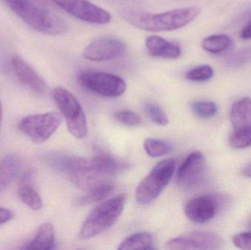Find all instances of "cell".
<instances>
[{"mask_svg":"<svg viewBox=\"0 0 251 250\" xmlns=\"http://www.w3.org/2000/svg\"><path fill=\"white\" fill-rule=\"evenodd\" d=\"M30 1L43 4V5L50 6V2H49L48 0H30Z\"/></svg>","mask_w":251,"mask_h":250,"instance_id":"836d02e7","label":"cell"},{"mask_svg":"<svg viewBox=\"0 0 251 250\" xmlns=\"http://www.w3.org/2000/svg\"><path fill=\"white\" fill-rule=\"evenodd\" d=\"M22 167V159L19 155L10 154L0 161V191H4L16 179Z\"/></svg>","mask_w":251,"mask_h":250,"instance_id":"9a60e30c","label":"cell"},{"mask_svg":"<svg viewBox=\"0 0 251 250\" xmlns=\"http://www.w3.org/2000/svg\"><path fill=\"white\" fill-rule=\"evenodd\" d=\"M243 174L245 176L248 178H251V162L248 164L246 167L243 168Z\"/></svg>","mask_w":251,"mask_h":250,"instance_id":"d6a6232c","label":"cell"},{"mask_svg":"<svg viewBox=\"0 0 251 250\" xmlns=\"http://www.w3.org/2000/svg\"><path fill=\"white\" fill-rule=\"evenodd\" d=\"M222 239L216 233L195 231L171 239L165 249L173 250H217L222 246Z\"/></svg>","mask_w":251,"mask_h":250,"instance_id":"30bf717a","label":"cell"},{"mask_svg":"<svg viewBox=\"0 0 251 250\" xmlns=\"http://www.w3.org/2000/svg\"><path fill=\"white\" fill-rule=\"evenodd\" d=\"M213 75V68L210 66L202 65L188 70L184 77L191 82H203L212 79Z\"/></svg>","mask_w":251,"mask_h":250,"instance_id":"484cf974","label":"cell"},{"mask_svg":"<svg viewBox=\"0 0 251 250\" xmlns=\"http://www.w3.org/2000/svg\"><path fill=\"white\" fill-rule=\"evenodd\" d=\"M145 111L151 120L159 126H166L168 119L163 110L156 104L149 103L145 105Z\"/></svg>","mask_w":251,"mask_h":250,"instance_id":"4316f807","label":"cell"},{"mask_svg":"<svg viewBox=\"0 0 251 250\" xmlns=\"http://www.w3.org/2000/svg\"><path fill=\"white\" fill-rule=\"evenodd\" d=\"M232 44V40L226 34L209 35L201 41V47L206 52L218 54L228 50Z\"/></svg>","mask_w":251,"mask_h":250,"instance_id":"ffe728a7","label":"cell"},{"mask_svg":"<svg viewBox=\"0 0 251 250\" xmlns=\"http://www.w3.org/2000/svg\"><path fill=\"white\" fill-rule=\"evenodd\" d=\"M52 98L66 119L69 132L77 139L85 137L88 134V125L77 98L63 87H57L53 90Z\"/></svg>","mask_w":251,"mask_h":250,"instance_id":"5b68a950","label":"cell"},{"mask_svg":"<svg viewBox=\"0 0 251 250\" xmlns=\"http://www.w3.org/2000/svg\"><path fill=\"white\" fill-rule=\"evenodd\" d=\"M116 119L121 123L128 126H139L141 123L140 117L135 113L131 111H120L118 112L115 114Z\"/></svg>","mask_w":251,"mask_h":250,"instance_id":"f1b7e54d","label":"cell"},{"mask_svg":"<svg viewBox=\"0 0 251 250\" xmlns=\"http://www.w3.org/2000/svg\"><path fill=\"white\" fill-rule=\"evenodd\" d=\"M153 249V238L149 233H138L131 235L125 239L119 245V250H151Z\"/></svg>","mask_w":251,"mask_h":250,"instance_id":"44dd1931","label":"cell"},{"mask_svg":"<svg viewBox=\"0 0 251 250\" xmlns=\"http://www.w3.org/2000/svg\"><path fill=\"white\" fill-rule=\"evenodd\" d=\"M250 62H251V46L243 48L234 53L227 60V63L230 66H234V67L244 66Z\"/></svg>","mask_w":251,"mask_h":250,"instance_id":"83f0119b","label":"cell"},{"mask_svg":"<svg viewBox=\"0 0 251 250\" xmlns=\"http://www.w3.org/2000/svg\"><path fill=\"white\" fill-rule=\"evenodd\" d=\"M3 110L1 101H0V127H1V121H2Z\"/></svg>","mask_w":251,"mask_h":250,"instance_id":"e575fe53","label":"cell"},{"mask_svg":"<svg viewBox=\"0 0 251 250\" xmlns=\"http://www.w3.org/2000/svg\"><path fill=\"white\" fill-rule=\"evenodd\" d=\"M230 146L235 149H243L251 145V126L235 129L230 136Z\"/></svg>","mask_w":251,"mask_h":250,"instance_id":"cb8c5ba5","label":"cell"},{"mask_svg":"<svg viewBox=\"0 0 251 250\" xmlns=\"http://www.w3.org/2000/svg\"><path fill=\"white\" fill-rule=\"evenodd\" d=\"M198 7H182L153 13L126 10L122 17L131 26L146 32H171L187 26L200 15Z\"/></svg>","mask_w":251,"mask_h":250,"instance_id":"6da1fadb","label":"cell"},{"mask_svg":"<svg viewBox=\"0 0 251 250\" xmlns=\"http://www.w3.org/2000/svg\"><path fill=\"white\" fill-rule=\"evenodd\" d=\"M230 119L234 129L251 126V98L246 97L234 103Z\"/></svg>","mask_w":251,"mask_h":250,"instance_id":"e0dca14e","label":"cell"},{"mask_svg":"<svg viewBox=\"0 0 251 250\" xmlns=\"http://www.w3.org/2000/svg\"><path fill=\"white\" fill-rule=\"evenodd\" d=\"M113 185L108 183H103L90 189L85 196L79 199L80 205H88L102 201L106 197L109 196L113 191Z\"/></svg>","mask_w":251,"mask_h":250,"instance_id":"7402d4cb","label":"cell"},{"mask_svg":"<svg viewBox=\"0 0 251 250\" xmlns=\"http://www.w3.org/2000/svg\"><path fill=\"white\" fill-rule=\"evenodd\" d=\"M240 37L243 40L251 39V18L242 29L241 32H240Z\"/></svg>","mask_w":251,"mask_h":250,"instance_id":"1f68e13d","label":"cell"},{"mask_svg":"<svg viewBox=\"0 0 251 250\" xmlns=\"http://www.w3.org/2000/svg\"><path fill=\"white\" fill-rule=\"evenodd\" d=\"M126 52L124 41L114 37H103L90 43L82 51V56L92 62H107L122 58Z\"/></svg>","mask_w":251,"mask_h":250,"instance_id":"9c48e42d","label":"cell"},{"mask_svg":"<svg viewBox=\"0 0 251 250\" xmlns=\"http://www.w3.org/2000/svg\"><path fill=\"white\" fill-rule=\"evenodd\" d=\"M191 109L196 115L203 119L212 118L218 113V106L212 101H194L192 103Z\"/></svg>","mask_w":251,"mask_h":250,"instance_id":"d4e9b609","label":"cell"},{"mask_svg":"<svg viewBox=\"0 0 251 250\" xmlns=\"http://www.w3.org/2000/svg\"><path fill=\"white\" fill-rule=\"evenodd\" d=\"M232 242L234 246L239 249L251 250V231L235 235Z\"/></svg>","mask_w":251,"mask_h":250,"instance_id":"f546056e","label":"cell"},{"mask_svg":"<svg viewBox=\"0 0 251 250\" xmlns=\"http://www.w3.org/2000/svg\"><path fill=\"white\" fill-rule=\"evenodd\" d=\"M148 54L155 58L176 60L181 55L182 50L179 44L165 39L159 35H149L145 40Z\"/></svg>","mask_w":251,"mask_h":250,"instance_id":"5bb4252c","label":"cell"},{"mask_svg":"<svg viewBox=\"0 0 251 250\" xmlns=\"http://www.w3.org/2000/svg\"><path fill=\"white\" fill-rule=\"evenodd\" d=\"M61 116L56 112L30 114L18 124L19 130L32 142L40 144L50 139L61 123Z\"/></svg>","mask_w":251,"mask_h":250,"instance_id":"8992f818","label":"cell"},{"mask_svg":"<svg viewBox=\"0 0 251 250\" xmlns=\"http://www.w3.org/2000/svg\"><path fill=\"white\" fill-rule=\"evenodd\" d=\"M145 151L151 157H160L168 155L172 151L171 144L161 139L149 138L144 142Z\"/></svg>","mask_w":251,"mask_h":250,"instance_id":"603a6c76","label":"cell"},{"mask_svg":"<svg viewBox=\"0 0 251 250\" xmlns=\"http://www.w3.org/2000/svg\"><path fill=\"white\" fill-rule=\"evenodd\" d=\"M12 11L28 26L44 35L57 36L68 32V25L49 6L30 0H7Z\"/></svg>","mask_w":251,"mask_h":250,"instance_id":"7a4b0ae2","label":"cell"},{"mask_svg":"<svg viewBox=\"0 0 251 250\" xmlns=\"http://www.w3.org/2000/svg\"><path fill=\"white\" fill-rule=\"evenodd\" d=\"M206 167V159L202 153L195 151L184 160L178 172L176 182L179 186L188 187L195 184L201 177Z\"/></svg>","mask_w":251,"mask_h":250,"instance_id":"7c38bea8","label":"cell"},{"mask_svg":"<svg viewBox=\"0 0 251 250\" xmlns=\"http://www.w3.org/2000/svg\"><path fill=\"white\" fill-rule=\"evenodd\" d=\"M13 217V213L10 210L0 207V226L8 223Z\"/></svg>","mask_w":251,"mask_h":250,"instance_id":"4dcf8cb0","label":"cell"},{"mask_svg":"<svg viewBox=\"0 0 251 250\" xmlns=\"http://www.w3.org/2000/svg\"><path fill=\"white\" fill-rule=\"evenodd\" d=\"M77 80L88 91L108 98L121 96L126 90V84L122 78L105 72H82Z\"/></svg>","mask_w":251,"mask_h":250,"instance_id":"52a82bcc","label":"cell"},{"mask_svg":"<svg viewBox=\"0 0 251 250\" xmlns=\"http://www.w3.org/2000/svg\"><path fill=\"white\" fill-rule=\"evenodd\" d=\"M60 8L76 19L93 24L104 25L111 22L110 12L88 0H51Z\"/></svg>","mask_w":251,"mask_h":250,"instance_id":"ba28073f","label":"cell"},{"mask_svg":"<svg viewBox=\"0 0 251 250\" xmlns=\"http://www.w3.org/2000/svg\"><path fill=\"white\" fill-rule=\"evenodd\" d=\"M175 160L168 159L159 161L142 182L136 191V200L141 205L155 201L171 182L176 168Z\"/></svg>","mask_w":251,"mask_h":250,"instance_id":"277c9868","label":"cell"},{"mask_svg":"<svg viewBox=\"0 0 251 250\" xmlns=\"http://www.w3.org/2000/svg\"><path fill=\"white\" fill-rule=\"evenodd\" d=\"M54 245V227L51 223H45L40 226L35 239L26 244L22 249L50 250L52 249Z\"/></svg>","mask_w":251,"mask_h":250,"instance_id":"ac0fdd59","label":"cell"},{"mask_svg":"<svg viewBox=\"0 0 251 250\" xmlns=\"http://www.w3.org/2000/svg\"><path fill=\"white\" fill-rule=\"evenodd\" d=\"M219 207L213 195H202L190 200L184 208L186 217L196 224H204L214 218Z\"/></svg>","mask_w":251,"mask_h":250,"instance_id":"8fae6325","label":"cell"},{"mask_svg":"<svg viewBox=\"0 0 251 250\" xmlns=\"http://www.w3.org/2000/svg\"><path fill=\"white\" fill-rule=\"evenodd\" d=\"M32 173L28 170L24 174L19 184L18 195L21 201L32 210H40L43 207V201L32 183Z\"/></svg>","mask_w":251,"mask_h":250,"instance_id":"2e32d148","label":"cell"},{"mask_svg":"<svg viewBox=\"0 0 251 250\" xmlns=\"http://www.w3.org/2000/svg\"><path fill=\"white\" fill-rule=\"evenodd\" d=\"M125 201L124 195H119L97 205L84 222L79 238L91 239L110 228L122 215Z\"/></svg>","mask_w":251,"mask_h":250,"instance_id":"3957f363","label":"cell"},{"mask_svg":"<svg viewBox=\"0 0 251 250\" xmlns=\"http://www.w3.org/2000/svg\"><path fill=\"white\" fill-rule=\"evenodd\" d=\"M89 161L94 172L102 178L114 174L119 169V162L107 154L96 156Z\"/></svg>","mask_w":251,"mask_h":250,"instance_id":"d6986e66","label":"cell"},{"mask_svg":"<svg viewBox=\"0 0 251 250\" xmlns=\"http://www.w3.org/2000/svg\"><path fill=\"white\" fill-rule=\"evenodd\" d=\"M12 70L19 82L35 93L43 95L47 91V84L41 76L18 56L12 57L10 60Z\"/></svg>","mask_w":251,"mask_h":250,"instance_id":"4fadbf2b","label":"cell"}]
</instances>
